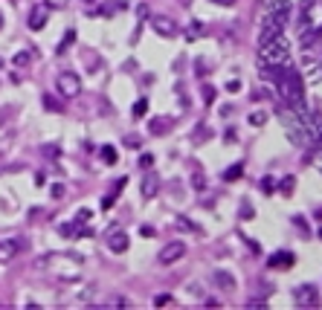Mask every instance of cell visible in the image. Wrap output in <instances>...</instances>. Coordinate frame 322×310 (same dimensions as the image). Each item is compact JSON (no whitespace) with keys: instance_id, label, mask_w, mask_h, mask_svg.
<instances>
[{"instance_id":"obj_1","label":"cell","mask_w":322,"mask_h":310,"mask_svg":"<svg viewBox=\"0 0 322 310\" xmlns=\"http://www.w3.org/2000/svg\"><path fill=\"white\" fill-rule=\"evenodd\" d=\"M279 122H282V128H285V134H288V139L293 142V145H299V148H308V145H313L316 142V134H313L311 122H308V113H305V107L302 110H293V107H282L279 110Z\"/></svg>"},{"instance_id":"obj_5","label":"cell","mask_w":322,"mask_h":310,"mask_svg":"<svg viewBox=\"0 0 322 310\" xmlns=\"http://www.w3.org/2000/svg\"><path fill=\"white\" fill-rule=\"evenodd\" d=\"M56 84H58V93H61L64 99H76L81 93V79L76 73H61L56 79Z\"/></svg>"},{"instance_id":"obj_23","label":"cell","mask_w":322,"mask_h":310,"mask_svg":"<svg viewBox=\"0 0 322 310\" xmlns=\"http://www.w3.org/2000/svg\"><path fill=\"white\" fill-rule=\"evenodd\" d=\"M87 220H90V212H87V209H81L79 215H76V229H79L81 223H87Z\"/></svg>"},{"instance_id":"obj_16","label":"cell","mask_w":322,"mask_h":310,"mask_svg":"<svg viewBox=\"0 0 322 310\" xmlns=\"http://www.w3.org/2000/svg\"><path fill=\"white\" fill-rule=\"evenodd\" d=\"M29 61H32V52H29V49H21L18 55L12 58V64H15V67H26Z\"/></svg>"},{"instance_id":"obj_20","label":"cell","mask_w":322,"mask_h":310,"mask_svg":"<svg viewBox=\"0 0 322 310\" xmlns=\"http://www.w3.org/2000/svg\"><path fill=\"white\" fill-rule=\"evenodd\" d=\"M73 41H76V32H73V29H67V35H64V41H61V46H58V52H64V49H67V46L73 44Z\"/></svg>"},{"instance_id":"obj_31","label":"cell","mask_w":322,"mask_h":310,"mask_svg":"<svg viewBox=\"0 0 322 310\" xmlns=\"http://www.w3.org/2000/svg\"><path fill=\"white\" fill-rule=\"evenodd\" d=\"M151 162H154V157H151V154H142V157H139V165H142V168H148Z\"/></svg>"},{"instance_id":"obj_10","label":"cell","mask_w":322,"mask_h":310,"mask_svg":"<svg viewBox=\"0 0 322 310\" xmlns=\"http://www.w3.org/2000/svg\"><path fill=\"white\" fill-rule=\"evenodd\" d=\"M46 18H49V9H46V6H35V9H29V29H32V32L44 29Z\"/></svg>"},{"instance_id":"obj_19","label":"cell","mask_w":322,"mask_h":310,"mask_svg":"<svg viewBox=\"0 0 322 310\" xmlns=\"http://www.w3.org/2000/svg\"><path fill=\"white\" fill-rule=\"evenodd\" d=\"M145 113H148V102H145V99H139V102L134 104V116L139 119V116H145Z\"/></svg>"},{"instance_id":"obj_9","label":"cell","mask_w":322,"mask_h":310,"mask_svg":"<svg viewBox=\"0 0 322 310\" xmlns=\"http://www.w3.org/2000/svg\"><path fill=\"white\" fill-rule=\"evenodd\" d=\"M139 189H142V197H145V200H151V197L160 192V177H157L154 171H145V177H142V185H139Z\"/></svg>"},{"instance_id":"obj_28","label":"cell","mask_w":322,"mask_h":310,"mask_svg":"<svg viewBox=\"0 0 322 310\" xmlns=\"http://www.w3.org/2000/svg\"><path fill=\"white\" fill-rule=\"evenodd\" d=\"M44 154H46V157H52V160H56V157L61 154V151H58V145H44Z\"/></svg>"},{"instance_id":"obj_14","label":"cell","mask_w":322,"mask_h":310,"mask_svg":"<svg viewBox=\"0 0 322 310\" xmlns=\"http://www.w3.org/2000/svg\"><path fill=\"white\" fill-rule=\"evenodd\" d=\"M108 250H111V253H125V250H128V235H125V232H111V238H108Z\"/></svg>"},{"instance_id":"obj_4","label":"cell","mask_w":322,"mask_h":310,"mask_svg":"<svg viewBox=\"0 0 322 310\" xmlns=\"http://www.w3.org/2000/svg\"><path fill=\"white\" fill-rule=\"evenodd\" d=\"M279 93H282V99H285L288 107H293V110L305 107V90H302V79L296 73H288L285 79L279 81Z\"/></svg>"},{"instance_id":"obj_6","label":"cell","mask_w":322,"mask_h":310,"mask_svg":"<svg viewBox=\"0 0 322 310\" xmlns=\"http://www.w3.org/2000/svg\"><path fill=\"white\" fill-rule=\"evenodd\" d=\"M183 255H186V243H183V241H172V243H166V246L160 250L157 261L169 267V264H174V261H180Z\"/></svg>"},{"instance_id":"obj_33","label":"cell","mask_w":322,"mask_h":310,"mask_svg":"<svg viewBox=\"0 0 322 310\" xmlns=\"http://www.w3.org/2000/svg\"><path fill=\"white\" fill-rule=\"evenodd\" d=\"M139 235H148L151 238V235H154V226H145V223H142V226H139Z\"/></svg>"},{"instance_id":"obj_15","label":"cell","mask_w":322,"mask_h":310,"mask_svg":"<svg viewBox=\"0 0 322 310\" xmlns=\"http://www.w3.org/2000/svg\"><path fill=\"white\" fill-rule=\"evenodd\" d=\"M241 174H244V165H241V162H235V165H230V168L224 171V180H230V183H232V180H238Z\"/></svg>"},{"instance_id":"obj_36","label":"cell","mask_w":322,"mask_h":310,"mask_svg":"<svg viewBox=\"0 0 322 310\" xmlns=\"http://www.w3.org/2000/svg\"><path fill=\"white\" fill-rule=\"evenodd\" d=\"M0 29H3V15H0Z\"/></svg>"},{"instance_id":"obj_34","label":"cell","mask_w":322,"mask_h":310,"mask_svg":"<svg viewBox=\"0 0 322 310\" xmlns=\"http://www.w3.org/2000/svg\"><path fill=\"white\" fill-rule=\"evenodd\" d=\"M195 189H203V174H200V171L195 174Z\"/></svg>"},{"instance_id":"obj_13","label":"cell","mask_w":322,"mask_h":310,"mask_svg":"<svg viewBox=\"0 0 322 310\" xmlns=\"http://www.w3.org/2000/svg\"><path fill=\"white\" fill-rule=\"evenodd\" d=\"M21 250V241L18 238H12V241H0V264H9L12 258L18 255Z\"/></svg>"},{"instance_id":"obj_2","label":"cell","mask_w":322,"mask_h":310,"mask_svg":"<svg viewBox=\"0 0 322 310\" xmlns=\"http://www.w3.org/2000/svg\"><path fill=\"white\" fill-rule=\"evenodd\" d=\"M290 18V3L288 0H261V26H258V44H264L270 38L282 35L285 23Z\"/></svg>"},{"instance_id":"obj_26","label":"cell","mask_w":322,"mask_h":310,"mask_svg":"<svg viewBox=\"0 0 322 310\" xmlns=\"http://www.w3.org/2000/svg\"><path fill=\"white\" fill-rule=\"evenodd\" d=\"M64 192H67V189H64V185H61V183H56V185H52V189H49V195L56 197V200H61V197H64Z\"/></svg>"},{"instance_id":"obj_7","label":"cell","mask_w":322,"mask_h":310,"mask_svg":"<svg viewBox=\"0 0 322 310\" xmlns=\"http://www.w3.org/2000/svg\"><path fill=\"white\" fill-rule=\"evenodd\" d=\"M293 253H285V250H279V253H273L270 258H267V267L270 270H290L293 267Z\"/></svg>"},{"instance_id":"obj_12","label":"cell","mask_w":322,"mask_h":310,"mask_svg":"<svg viewBox=\"0 0 322 310\" xmlns=\"http://www.w3.org/2000/svg\"><path fill=\"white\" fill-rule=\"evenodd\" d=\"M212 281H215L224 293H232V290H235V276L227 273V270H215V273H212Z\"/></svg>"},{"instance_id":"obj_24","label":"cell","mask_w":322,"mask_h":310,"mask_svg":"<svg viewBox=\"0 0 322 310\" xmlns=\"http://www.w3.org/2000/svg\"><path fill=\"white\" fill-rule=\"evenodd\" d=\"M46 9H67V0H44Z\"/></svg>"},{"instance_id":"obj_32","label":"cell","mask_w":322,"mask_h":310,"mask_svg":"<svg viewBox=\"0 0 322 310\" xmlns=\"http://www.w3.org/2000/svg\"><path fill=\"white\" fill-rule=\"evenodd\" d=\"M261 189L270 195V192H273V180H270V177H264V180H261Z\"/></svg>"},{"instance_id":"obj_25","label":"cell","mask_w":322,"mask_h":310,"mask_svg":"<svg viewBox=\"0 0 322 310\" xmlns=\"http://www.w3.org/2000/svg\"><path fill=\"white\" fill-rule=\"evenodd\" d=\"M44 107H46V110H61V104H58L52 96H44Z\"/></svg>"},{"instance_id":"obj_21","label":"cell","mask_w":322,"mask_h":310,"mask_svg":"<svg viewBox=\"0 0 322 310\" xmlns=\"http://www.w3.org/2000/svg\"><path fill=\"white\" fill-rule=\"evenodd\" d=\"M293 185H296V180H293V177H285V180L279 183V189H282L285 195H290V192H293Z\"/></svg>"},{"instance_id":"obj_11","label":"cell","mask_w":322,"mask_h":310,"mask_svg":"<svg viewBox=\"0 0 322 310\" xmlns=\"http://www.w3.org/2000/svg\"><path fill=\"white\" fill-rule=\"evenodd\" d=\"M293 299H296V304H316V290L311 287V284H302V287L293 290Z\"/></svg>"},{"instance_id":"obj_22","label":"cell","mask_w":322,"mask_h":310,"mask_svg":"<svg viewBox=\"0 0 322 310\" xmlns=\"http://www.w3.org/2000/svg\"><path fill=\"white\" fill-rule=\"evenodd\" d=\"M151 134H166V119H154L151 122Z\"/></svg>"},{"instance_id":"obj_17","label":"cell","mask_w":322,"mask_h":310,"mask_svg":"<svg viewBox=\"0 0 322 310\" xmlns=\"http://www.w3.org/2000/svg\"><path fill=\"white\" fill-rule=\"evenodd\" d=\"M264 122H267V113H264V110H253V113H250V125L261 128Z\"/></svg>"},{"instance_id":"obj_30","label":"cell","mask_w":322,"mask_h":310,"mask_svg":"<svg viewBox=\"0 0 322 310\" xmlns=\"http://www.w3.org/2000/svg\"><path fill=\"white\" fill-rule=\"evenodd\" d=\"M227 90H230V93H238V90H241V81H235V79L227 81Z\"/></svg>"},{"instance_id":"obj_18","label":"cell","mask_w":322,"mask_h":310,"mask_svg":"<svg viewBox=\"0 0 322 310\" xmlns=\"http://www.w3.org/2000/svg\"><path fill=\"white\" fill-rule=\"evenodd\" d=\"M102 160L108 162V165H114V162H116V151H114V145H102Z\"/></svg>"},{"instance_id":"obj_35","label":"cell","mask_w":322,"mask_h":310,"mask_svg":"<svg viewBox=\"0 0 322 310\" xmlns=\"http://www.w3.org/2000/svg\"><path fill=\"white\" fill-rule=\"evenodd\" d=\"M215 3H221V6H235V0H215Z\"/></svg>"},{"instance_id":"obj_29","label":"cell","mask_w":322,"mask_h":310,"mask_svg":"<svg viewBox=\"0 0 322 310\" xmlns=\"http://www.w3.org/2000/svg\"><path fill=\"white\" fill-rule=\"evenodd\" d=\"M203 99H206V104H212V102H215V90H212L209 84L203 87Z\"/></svg>"},{"instance_id":"obj_3","label":"cell","mask_w":322,"mask_h":310,"mask_svg":"<svg viewBox=\"0 0 322 310\" xmlns=\"http://www.w3.org/2000/svg\"><path fill=\"white\" fill-rule=\"evenodd\" d=\"M288 61H290L288 38L276 35V38H270V41H264V44H258V67L273 70V67H285Z\"/></svg>"},{"instance_id":"obj_27","label":"cell","mask_w":322,"mask_h":310,"mask_svg":"<svg viewBox=\"0 0 322 310\" xmlns=\"http://www.w3.org/2000/svg\"><path fill=\"white\" fill-rule=\"evenodd\" d=\"M169 301H172V296H169V293H160V296L154 299V304H157V307H163V304H169Z\"/></svg>"},{"instance_id":"obj_37","label":"cell","mask_w":322,"mask_h":310,"mask_svg":"<svg viewBox=\"0 0 322 310\" xmlns=\"http://www.w3.org/2000/svg\"><path fill=\"white\" fill-rule=\"evenodd\" d=\"M319 238H322V229H319Z\"/></svg>"},{"instance_id":"obj_8","label":"cell","mask_w":322,"mask_h":310,"mask_svg":"<svg viewBox=\"0 0 322 310\" xmlns=\"http://www.w3.org/2000/svg\"><path fill=\"white\" fill-rule=\"evenodd\" d=\"M151 23H154L157 35H163V38H172V35H177V23H174L172 18H166V15H157Z\"/></svg>"}]
</instances>
